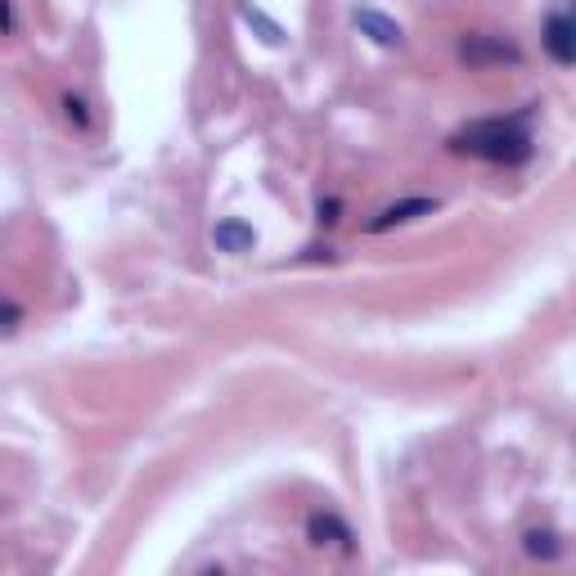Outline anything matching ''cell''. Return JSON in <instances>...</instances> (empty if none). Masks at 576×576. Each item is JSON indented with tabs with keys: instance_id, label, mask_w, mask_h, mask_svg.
I'll use <instances>...</instances> for the list:
<instances>
[{
	"instance_id": "obj_1",
	"label": "cell",
	"mask_w": 576,
	"mask_h": 576,
	"mask_svg": "<svg viewBox=\"0 0 576 576\" xmlns=\"http://www.w3.org/2000/svg\"><path fill=\"white\" fill-rule=\"evenodd\" d=\"M450 149L468 153V158L495 162V167H518V162L531 158L536 140H531L527 113H518V117H482V122L464 126V131L450 140Z\"/></svg>"
},
{
	"instance_id": "obj_2",
	"label": "cell",
	"mask_w": 576,
	"mask_h": 576,
	"mask_svg": "<svg viewBox=\"0 0 576 576\" xmlns=\"http://www.w3.org/2000/svg\"><path fill=\"white\" fill-rule=\"evenodd\" d=\"M306 540H311L315 549H338V554H351V522L342 518V513H333V509H315L311 518H306Z\"/></svg>"
},
{
	"instance_id": "obj_3",
	"label": "cell",
	"mask_w": 576,
	"mask_h": 576,
	"mask_svg": "<svg viewBox=\"0 0 576 576\" xmlns=\"http://www.w3.org/2000/svg\"><path fill=\"white\" fill-rule=\"evenodd\" d=\"M459 59L468 63V68H491V63H518V45H509L504 36H491V32H473L464 36V45H459Z\"/></svg>"
},
{
	"instance_id": "obj_4",
	"label": "cell",
	"mask_w": 576,
	"mask_h": 576,
	"mask_svg": "<svg viewBox=\"0 0 576 576\" xmlns=\"http://www.w3.org/2000/svg\"><path fill=\"white\" fill-rule=\"evenodd\" d=\"M540 45L549 50V59H554L558 68H572L576 45H572V14H567V5H554V9L545 14V27H540Z\"/></svg>"
},
{
	"instance_id": "obj_5",
	"label": "cell",
	"mask_w": 576,
	"mask_h": 576,
	"mask_svg": "<svg viewBox=\"0 0 576 576\" xmlns=\"http://www.w3.org/2000/svg\"><path fill=\"white\" fill-rule=\"evenodd\" d=\"M432 212H437V198H405V203L383 207V212L369 221V234H383V230H392V225H410V221L432 216Z\"/></svg>"
},
{
	"instance_id": "obj_6",
	"label": "cell",
	"mask_w": 576,
	"mask_h": 576,
	"mask_svg": "<svg viewBox=\"0 0 576 576\" xmlns=\"http://www.w3.org/2000/svg\"><path fill=\"white\" fill-rule=\"evenodd\" d=\"M212 248L225 252V257H243V252L257 248V230L248 221H239V216H230V221H221L212 230Z\"/></svg>"
},
{
	"instance_id": "obj_7",
	"label": "cell",
	"mask_w": 576,
	"mask_h": 576,
	"mask_svg": "<svg viewBox=\"0 0 576 576\" xmlns=\"http://www.w3.org/2000/svg\"><path fill=\"white\" fill-rule=\"evenodd\" d=\"M356 27H360V32H365L374 45H383V50L401 45V36H405L401 23H396V18H387V14H378V9H360V14H356Z\"/></svg>"
},
{
	"instance_id": "obj_8",
	"label": "cell",
	"mask_w": 576,
	"mask_h": 576,
	"mask_svg": "<svg viewBox=\"0 0 576 576\" xmlns=\"http://www.w3.org/2000/svg\"><path fill=\"white\" fill-rule=\"evenodd\" d=\"M522 549H527L531 558H558L563 554V536L549 527H531L527 536H522Z\"/></svg>"
},
{
	"instance_id": "obj_9",
	"label": "cell",
	"mask_w": 576,
	"mask_h": 576,
	"mask_svg": "<svg viewBox=\"0 0 576 576\" xmlns=\"http://www.w3.org/2000/svg\"><path fill=\"white\" fill-rule=\"evenodd\" d=\"M63 117H68V126H77L81 135L95 126V113H90V104L81 95H63Z\"/></svg>"
},
{
	"instance_id": "obj_10",
	"label": "cell",
	"mask_w": 576,
	"mask_h": 576,
	"mask_svg": "<svg viewBox=\"0 0 576 576\" xmlns=\"http://www.w3.org/2000/svg\"><path fill=\"white\" fill-rule=\"evenodd\" d=\"M239 14L248 18V23H257L261 32H266V36H261V41H266V45H279V41H284V32H279V23H270V18L261 14V9H248V5H239Z\"/></svg>"
},
{
	"instance_id": "obj_11",
	"label": "cell",
	"mask_w": 576,
	"mask_h": 576,
	"mask_svg": "<svg viewBox=\"0 0 576 576\" xmlns=\"http://www.w3.org/2000/svg\"><path fill=\"white\" fill-rule=\"evenodd\" d=\"M18 324H23V306H18L9 293H0V333H14Z\"/></svg>"
},
{
	"instance_id": "obj_12",
	"label": "cell",
	"mask_w": 576,
	"mask_h": 576,
	"mask_svg": "<svg viewBox=\"0 0 576 576\" xmlns=\"http://www.w3.org/2000/svg\"><path fill=\"white\" fill-rule=\"evenodd\" d=\"M18 18H14V0H0V36H14Z\"/></svg>"
},
{
	"instance_id": "obj_13",
	"label": "cell",
	"mask_w": 576,
	"mask_h": 576,
	"mask_svg": "<svg viewBox=\"0 0 576 576\" xmlns=\"http://www.w3.org/2000/svg\"><path fill=\"white\" fill-rule=\"evenodd\" d=\"M338 221V198H329V203H320V225H333Z\"/></svg>"
}]
</instances>
